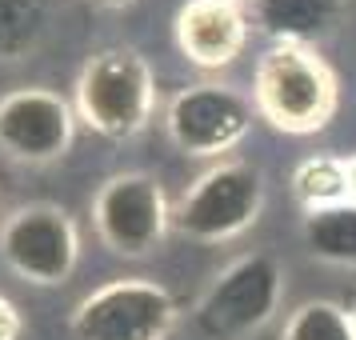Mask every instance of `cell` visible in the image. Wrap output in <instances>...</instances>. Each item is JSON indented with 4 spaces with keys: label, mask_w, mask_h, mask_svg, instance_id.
<instances>
[{
    "label": "cell",
    "mask_w": 356,
    "mask_h": 340,
    "mask_svg": "<svg viewBox=\"0 0 356 340\" xmlns=\"http://www.w3.org/2000/svg\"><path fill=\"white\" fill-rule=\"evenodd\" d=\"M348 312H353V324H356V300H353V308H348Z\"/></svg>",
    "instance_id": "d6986e66"
},
{
    "label": "cell",
    "mask_w": 356,
    "mask_h": 340,
    "mask_svg": "<svg viewBox=\"0 0 356 340\" xmlns=\"http://www.w3.org/2000/svg\"><path fill=\"white\" fill-rule=\"evenodd\" d=\"M92 228L113 257L145 260L168 236L172 204L152 172H113L92 196Z\"/></svg>",
    "instance_id": "52a82bcc"
},
{
    "label": "cell",
    "mask_w": 356,
    "mask_h": 340,
    "mask_svg": "<svg viewBox=\"0 0 356 340\" xmlns=\"http://www.w3.org/2000/svg\"><path fill=\"white\" fill-rule=\"evenodd\" d=\"M76 136V108L60 92L29 84L0 97V152L17 164L60 161Z\"/></svg>",
    "instance_id": "9c48e42d"
},
{
    "label": "cell",
    "mask_w": 356,
    "mask_h": 340,
    "mask_svg": "<svg viewBox=\"0 0 356 340\" xmlns=\"http://www.w3.org/2000/svg\"><path fill=\"white\" fill-rule=\"evenodd\" d=\"M180 312L172 292L148 276H120L72 308V340H168Z\"/></svg>",
    "instance_id": "8992f818"
},
{
    "label": "cell",
    "mask_w": 356,
    "mask_h": 340,
    "mask_svg": "<svg viewBox=\"0 0 356 340\" xmlns=\"http://www.w3.org/2000/svg\"><path fill=\"white\" fill-rule=\"evenodd\" d=\"M0 260L36 289H60L81 264V228L72 212L49 200L17 204L0 220Z\"/></svg>",
    "instance_id": "277c9868"
},
{
    "label": "cell",
    "mask_w": 356,
    "mask_h": 340,
    "mask_svg": "<svg viewBox=\"0 0 356 340\" xmlns=\"http://www.w3.org/2000/svg\"><path fill=\"white\" fill-rule=\"evenodd\" d=\"M97 4H104V8H129V4H136V0H97Z\"/></svg>",
    "instance_id": "ac0fdd59"
},
{
    "label": "cell",
    "mask_w": 356,
    "mask_h": 340,
    "mask_svg": "<svg viewBox=\"0 0 356 340\" xmlns=\"http://www.w3.org/2000/svg\"><path fill=\"white\" fill-rule=\"evenodd\" d=\"M49 33L44 0H0V65L29 60Z\"/></svg>",
    "instance_id": "5bb4252c"
},
{
    "label": "cell",
    "mask_w": 356,
    "mask_h": 340,
    "mask_svg": "<svg viewBox=\"0 0 356 340\" xmlns=\"http://www.w3.org/2000/svg\"><path fill=\"white\" fill-rule=\"evenodd\" d=\"M292 196L305 212L344 204L348 200V164H344V156H332V152L305 156L292 168Z\"/></svg>",
    "instance_id": "4fadbf2b"
},
{
    "label": "cell",
    "mask_w": 356,
    "mask_h": 340,
    "mask_svg": "<svg viewBox=\"0 0 356 340\" xmlns=\"http://www.w3.org/2000/svg\"><path fill=\"white\" fill-rule=\"evenodd\" d=\"M264 180L252 164L220 161L180 193L172 204V228L196 244H225L260 220Z\"/></svg>",
    "instance_id": "3957f363"
},
{
    "label": "cell",
    "mask_w": 356,
    "mask_h": 340,
    "mask_svg": "<svg viewBox=\"0 0 356 340\" xmlns=\"http://www.w3.org/2000/svg\"><path fill=\"white\" fill-rule=\"evenodd\" d=\"M248 13L241 0H184L172 20L177 49L188 65L216 72L228 68L248 44Z\"/></svg>",
    "instance_id": "30bf717a"
},
{
    "label": "cell",
    "mask_w": 356,
    "mask_h": 340,
    "mask_svg": "<svg viewBox=\"0 0 356 340\" xmlns=\"http://www.w3.org/2000/svg\"><path fill=\"white\" fill-rule=\"evenodd\" d=\"M76 120L104 140H132L148 129L156 108L152 65L129 44H108L84 60L72 88Z\"/></svg>",
    "instance_id": "7a4b0ae2"
},
{
    "label": "cell",
    "mask_w": 356,
    "mask_h": 340,
    "mask_svg": "<svg viewBox=\"0 0 356 340\" xmlns=\"http://www.w3.org/2000/svg\"><path fill=\"white\" fill-rule=\"evenodd\" d=\"M252 104L284 136H312L328 129L340 108V84L321 49L273 44L252 72Z\"/></svg>",
    "instance_id": "6da1fadb"
},
{
    "label": "cell",
    "mask_w": 356,
    "mask_h": 340,
    "mask_svg": "<svg viewBox=\"0 0 356 340\" xmlns=\"http://www.w3.org/2000/svg\"><path fill=\"white\" fill-rule=\"evenodd\" d=\"M252 24L273 44H305L316 49L324 36L337 33L344 0H248Z\"/></svg>",
    "instance_id": "8fae6325"
},
{
    "label": "cell",
    "mask_w": 356,
    "mask_h": 340,
    "mask_svg": "<svg viewBox=\"0 0 356 340\" xmlns=\"http://www.w3.org/2000/svg\"><path fill=\"white\" fill-rule=\"evenodd\" d=\"M24 332V321H20V308L8 300V296H0V340H20Z\"/></svg>",
    "instance_id": "2e32d148"
},
{
    "label": "cell",
    "mask_w": 356,
    "mask_h": 340,
    "mask_svg": "<svg viewBox=\"0 0 356 340\" xmlns=\"http://www.w3.org/2000/svg\"><path fill=\"white\" fill-rule=\"evenodd\" d=\"M280 340H356L353 312L337 300H305L289 312Z\"/></svg>",
    "instance_id": "9a60e30c"
},
{
    "label": "cell",
    "mask_w": 356,
    "mask_h": 340,
    "mask_svg": "<svg viewBox=\"0 0 356 340\" xmlns=\"http://www.w3.org/2000/svg\"><path fill=\"white\" fill-rule=\"evenodd\" d=\"M257 104L232 84L200 81L180 88L164 108V132L184 156H225L252 132Z\"/></svg>",
    "instance_id": "ba28073f"
},
{
    "label": "cell",
    "mask_w": 356,
    "mask_h": 340,
    "mask_svg": "<svg viewBox=\"0 0 356 340\" xmlns=\"http://www.w3.org/2000/svg\"><path fill=\"white\" fill-rule=\"evenodd\" d=\"M305 248L324 264H340V268H356V204H332V209L305 212L300 225Z\"/></svg>",
    "instance_id": "7c38bea8"
},
{
    "label": "cell",
    "mask_w": 356,
    "mask_h": 340,
    "mask_svg": "<svg viewBox=\"0 0 356 340\" xmlns=\"http://www.w3.org/2000/svg\"><path fill=\"white\" fill-rule=\"evenodd\" d=\"M344 164H348V200L356 204V152L353 156H344Z\"/></svg>",
    "instance_id": "e0dca14e"
},
{
    "label": "cell",
    "mask_w": 356,
    "mask_h": 340,
    "mask_svg": "<svg viewBox=\"0 0 356 340\" xmlns=\"http://www.w3.org/2000/svg\"><path fill=\"white\" fill-rule=\"evenodd\" d=\"M284 296V268L268 252H248L196 300V332L204 340H248L276 316Z\"/></svg>",
    "instance_id": "5b68a950"
}]
</instances>
